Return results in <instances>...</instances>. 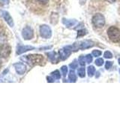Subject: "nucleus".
Instances as JSON below:
<instances>
[{"mask_svg":"<svg viewBox=\"0 0 120 113\" xmlns=\"http://www.w3.org/2000/svg\"><path fill=\"white\" fill-rule=\"evenodd\" d=\"M22 60L27 63L30 66L42 65V63L44 61V56L41 54H29L22 57Z\"/></svg>","mask_w":120,"mask_h":113,"instance_id":"1","label":"nucleus"},{"mask_svg":"<svg viewBox=\"0 0 120 113\" xmlns=\"http://www.w3.org/2000/svg\"><path fill=\"white\" fill-rule=\"evenodd\" d=\"M107 35L110 39L113 42H118L120 41V31L116 26H110L107 29Z\"/></svg>","mask_w":120,"mask_h":113,"instance_id":"2","label":"nucleus"},{"mask_svg":"<svg viewBox=\"0 0 120 113\" xmlns=\"http://www.w3.org/2000/svg\"><path fill=\"white\" fill-rule=\"evenodd\" d=\"M92 24L96 28H102L105 24V18L101 14L98 13L92 17Z\"/></svg>","mask_w":120,"mask_h":113,"instance_id":"3","label":"nucleus"},{"mask_svg":"<svg viewBox=\"0 0 120 113\" xmlns=\"http://www.w3.org/2000/svg\"><path fill=\"white\" fill-rule=\"evenodd\" d=\"M40 35L44 39H50L52 36V30L47 25H41L40 26Z\"/></svg>","mask_w":120,"mask_h":113,"instance_id":"4","label":"nucleus"},{"mask_svg":"<svg viewBox=\"0 0 120 113\" xmlns=\"http://www.w3.org/2000/svg\"><path fill=\"white\" fill-rule=\"evenodd\" d=\"M11 52V48L9 44H4L0 46V58H6L9 56Z\"/></svg>","mask_w":120,"mask_h":113,"instance_id":"5","label":"nucleus"},{"mask_svg":"<svg viewBox=\"0 0 120 113\" xmlns=\"http://www.w3.org/2000/svg\"><path fill=\"white\" fill-rule=\"evenodd\" d=\"M71 51H72V46H65L63 49H61L59 51V56L61 60H65L70 56Z\"/></svg>","mask_w":120,"mask_h":113,"instance_id":"6","label":"nucleus"},{"mask_svg":"<svg viewBox=\"0 0 120 113\" xmlns=\"http://www.w3.org/2000/svg\"><path fill=\"white\" fill-rule=\"evenodd\" d=\"M22 36L26 40L32 39L33 38V29L29 26H26L22 31Z\"/></svg>","mask_w":120,"mask_h":113,"instance_id":"7","label":"nucleus"},{"mask_svg":"<svg viewBox=\"0 0 120 113\" xmlns=\"http://www.w3.org/2000/svg\"><path fill=\"white\" fill-rule=\"evenodd\" d=\"M1 14L3 17L4 20H5V22L7 23L11 27H13L14 26V20L11 16L10 15V14L8 12V11H2L1 12Z\"/></svg>","mask_w":120,"mask_h":113,"instance_id":"8","label":"nucleus"},{"mask_svg":"<svg viewBox=\"0 0 120 113\" xmlns=\"http://www.w3.org/2000/svg\"><path fill=\"white\" fill-rule=\"evenodd\" d=\"M14 67L15 68V70H16V72L19 75H23V74H25L26 71V66L25 64H23L22 63H14Z\"/></svg>","mask_w":120,"mask_h":113,"instance_id":"9","label":"nucleus"},{"mask_svg":"<svg viewBox=\"0 0 120 113\" xmlns=\"http://www.w3.org/2000/svg\"><path fill=\"white\" fill-rule=\"evenodd\" d=\"M78 45H79V49L84 50V49L90 48L92 46H94V42L92 41H90V40H86L83 41L78 42Z\"/></svg>","mask_w":120,"mask_h":113,"instance_id":"10","label":"nucleus"},{"mask_svg":"<svg viewBox=\"0 0 120 113\" xmlns=\"http://www.w3.org/2000/svg\"><path fill=\"white\" fill-rule=\"evenodd\" d=\"M35 49V47L33 46H30V45H21V46H19L17 50V54H22L23 53L31 51Z\"/></svg>","mask_w":120,"mask_h":113,"instance_id":"11","label":"nucleus"},{"mask_svg":"<svg viewBox=\"0 0 120 113\" xmlns=\"http://www.w3.org/2000/svg\"><path fill=\"white\" fill-rule=\"evenodd\" d=\"M47 56H48L49 60H50L52 63H56L59 62V56L56 54V52L52 51V52H50V53H47Z\"/></svg>","mask_w":120,"mask_h":113,"instance_id":"12","label":"nucleus"},{"mask_svg":"<svg viewBox=\"0 0 120 113\" xmlns=\"http://www.w3.org/2000/svg\"><path fill=\"white\" fill-rule=\"evenodd\" d=\"M62 23L67 26V27L69 28L74 25H76L77 21L76 20H67V19L64 18V19H62Z\"/></svg>","mask_w":120,"mask_h":113,"instance_id":"13","label":"nucleus"},{"mask_svg":"<svg viewBox=\"0 0 120 113\" xmlns=\"http://www.w3.org/2000/svg\"><path fill=\"white\" fill-rule=\"evenodd\" d=\"M68 78H69V80L71 82H76L77 81V76H76V74H75V73L71 70L70 71L69 73V75H68Z\"/></svg>","mask_w":120,"mask_h":113,"instance_id":"14","label":"nucleus"},{"mask_svg":"<svg viewBox=\"0 0 120 113\" xmlns=\"http://www.w3.org/2000/svg\"><path fill=\"white\" fill-rule=\"evenodd\" d=\"M87 72H88V75L89 77H92L94 75H95V67L93 66H89L88 67V69H87Z\"/></svg>","mask_w":120,"mask_h":113,"instance_id":"15","label":"nucleus"},{"mask_svg":"<svg viewBox=\"0 0 120 113\" xmlns=\"http://www.w3.org/2000/svg\"><path fill=\"white\" fill-rule=\"evenodd\" d=\"M6 38L7 36H6L5 30H4L2 26H0V41H5L6 40Z\"/></svg>","mask_w":120,"mask_h":113,"instance_id":"16","label":"nucleus"},{"mask_svg":"<svg viewBox=\"0 0 120 113\" xmlns=\"http://www.w3.org/2000/svg\"><path fill=\"white\" fill-rule=\"evenodd\" d=\"M51 76L54 79H59L61 78V75H60L59 72L58 70H55L51 73Z\"/></svg>","mask_w":120,"mask_h":113,"instance_id":"17","label":"nucleus"},{"mask_svg":"<svg viewBox=\"0 0 120 113\" xmlns=\"http://www.w3.org/2000/svg\"><path fill=\"white\" fill-rule=\"evenodd\" d=\"M77 73H78V75L80 78H84L85 75H86V73H85V68L84 67L80 68V69H79L78 71H77Z\"/></svg>","mask_w":120,"mask_h":113,"instance_id":"18","label":"nucleus"},{"mask_svg":"<svg viewBox=\"0 0 120 113\" xmlns=\"http://www.w3.org/2000/svg\"><path fill=\"white\" fill-rule=\"evenodd\" d=\"M86 33H87V30L85 29L78 30V32H77V38L80 37V36H83L86 35Z\"/></svg>","mask_w":120,"mask_h":113,"instance_id":"19","label":"nucleus"},{"mask_svg":"<svg viewBox=\"0 0 120 113\" xmlns=\"http://www.w3.org/2000/svg\"><path fill=\"white\" fill-rule=\"evenodd\" d=\"M78 60H79V63H80L81 66H83L85 64H86V58H85V56H80V57H79Z\"/></svg>","mask_w":120,"mask_h":113,"instance_id":"20","label":"nucleus"},{"mask_svg":"<svg viewBox=\"0 0 120 113\" xmlns=\"http://www.w3.org/2000/svg\"><path fill=\"white\" fill-rule=\"evenodd\" d=\"M61 71H62V75H63V76L65 77V75H67V73H68V68H67V66H62V68H61Z\"/></svg>","mask_w":120,"mask_h":113,"instance_id":"21","label":"nucleus"},{"mask_svg":"<svg viewBox=\"0 0 120 113\" xmlns=\"http://www.w3.org/2000/svg\"><path fill=\"white\" fill-rule=\"evenodd\" d=\"M85 58H86V63H92V56L91 54L86 55V56H85Z\"/></svg>","mask_w":120,"mask_h":113,"instance_id":"22","label":"nucleus"},{"mask_svg":"<svg viewBox=\"0 0 120 113\" xmlns=\"http://www.w3.org/2000/svg\"><path fill=\"white\" fill-rule=\"evenodd\" d=\"M103 63H104V60L102 58H98V59H97L95 60V64L97 66H102Z\"/></svg>","mask_w":120,"mask_h":113,"instance_id":"23","label":"nucleus"},{"mask_svg":"<svg viewBox=\"0 0 120 113\" xmlns=\"http://www.w3.org/2000/svg\"><path fill=\"white\" fill-rule=\"evenodd\" d=\"M77 66H78L77 62L76 61V60H74L73 63H71L70 64V68H71L72 69H76V68H77Z\"/></svg>","mask_w":120,"mask_h":113,"instance_id":"24","label":"nucleus"},{"mask_svg":"<svg viewBox=\"0 0 120 113\" xmlns=\"http://www.w3.org/2000/svg\"><path fill=\"white\" fill-rule=\"evenodd\" d=\"M92 55L94 56H95V57H98V56H99L101 55V51H98V50H95L92 51Z\"/></svg>","mask_w":120,"mask_h":113,"instance_id":"25","label":"nucleus"},{"mask_svg":"<svg viewBox=\"0 0 120 113\" xmlns=\"http://www.w3.org/2000/svg\"><path fill=\"white\" fill-rule=\"evenodd\" d=\"M104 57L105 58H107V59H110V58H112V53L110 52V51H106L104 53Z\"/></svg>","mask_w":120,"mask_h":113,"instance_id":"26","label":"nucleus"},{"mask_svg":"<svg viewBox=\"0 0 120 113\" xmlns=\"http://www.w3.org/2000/svg\"><path fill=\"white\" fill-rule=\"evenodd\" d=\"M112 63L110 62V61H107L106 63H105V68H106V69H109L112 66Z\"/></svg>","mask_w":120,"mask_h":113,"instance_id":"27","label":"nucleus"},{"mask_svg":"<svg viewBox=\"0 0 120 113\" xmlns=\"http://www.w3.org/2000/svg\"><path fill=\"white\" fill-rule=\"evenodd\" d=\"M38 2H40L41 4H43V5H46V4L49 2V0H37Z\"/></svg>","mask_w":120,"mask_h":113,"instance_id":"28","label":"nucleus"},{"mask_svg":"<svg viewBox=\"0 0 120 113\" xmlns=\"http://www.w3.org/2000/svg\"><path fill=\"white\" fill-rule=\"evenodd\" d=\"M47 81L48 82H53L54 81V80H53L54 78H52V76H47Z\"/></svg>","mask_w":120,"mask_h":113,"instance_id":"29","label":"nucleus"},{"mask_svg":"<svg viewBox=\"0 0 120 113\" xmlns=\"http://www.w3.org/2000/svg\"><path fill=\"white\" fill-rule=\"evenodd\" d=\"M52 47L51 46H48V47H44V48H40V51H42V50H44V49H50Z\"/></svg>","mask_w":120,"mask_h":113,"instance_id":"30","label":"nucleus"},{"mask_svg":"<svg viewBox=\"0 0 120 113\" xmlns=\"http://www.w3.org/2000/svg\"><path fill=\"white\" fill-rule=\"evenodd\" d=\"M107 2H110V3H112V2H115L116 0H107Z\"/></svg>","mask_w":120,"mask_h":113,"instance_id":"31","label":"nucleus"},{"mask_svg":"<svg viewBox=\"0 0 120 113\" xmlns=\"http://www.w3.org/2000/svg\"><path fill=\"white\" fill-rule=\"evenodd\" d=\"M2 66V62H1V60H0V68H1Z\"/></svg>","mask_w":120,"mask_h":113,"instance_id":"32","label":"nucleus"},{"mask_svg":"<svg viewBox=\"0 0 120 113\" xmlns=\"http://www.w3.org/2000/svg\"><path fill=\"white\" fill-rule=\"evenodd\" d=\"M119 65H120V58L119 59Z\"/></svg>","mask_w":120,"mask_h":113,"instance_id":"33","label":"nucleus"},{"mask_svg":"<svg viewBox=\"0 0 120 113\" xmlns=\"http://www.w3.org/2000/svg\"><path fill=\"white\" fill-rule=\"evenodd\" d=\"M119 74H120V69H119Z\"/></svg>","mask_w":120,"mask_h":113,"instance_id":"34","label":"nucleus"}]
</instances>
